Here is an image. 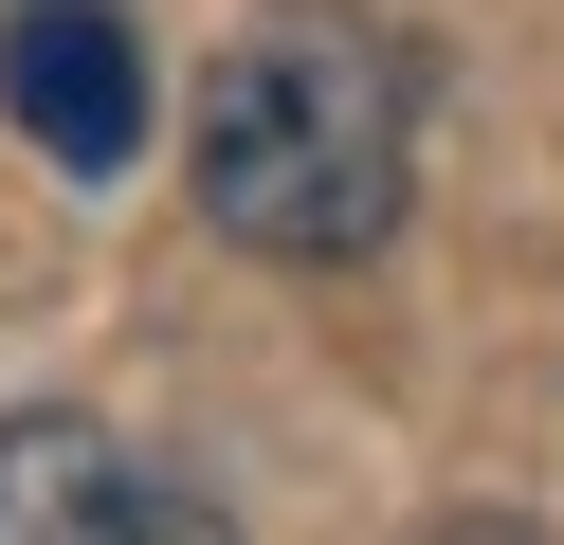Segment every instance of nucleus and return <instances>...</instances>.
I'll return each instance as SVG.
<instances>
[{
    "label": "nucleus",
    "mask_w": 564,
    "mask_h": 545,
    "mask_svg": "<svg viewBox=\"0 0 564 545\" xmlns=\"http://www.w3.org/2000/svg\"><path fill=\"white\" fill-rule=\"evenodd\" d=\"M183 182L273 273L382 254L401 200H419V55L382 19H328V0L219 36V73H200V109H183Z\"/></svg>",
    "instance_id": "1"
},
{
    "label": "nucleus",
    "mask_w": 564,
    "mask_h": 545,
    "mask_svg": "<svg viewBox=\"0 0 564 545\" xmlns=\"http://www.w3.org/2000/svg\"><path fill=\"white\" fill-rule=\"evenodd\" d=\"M0 545H237V509L164 472L147 436L37 400V418H0Z\"/></svg>",
    "instance_id": "2"
},
{
    "label": "nucleus",
    "mask_w": 564,
    "mask_h": 545,
    "mask_svg": "<svg viewBox=\"0 0 564 545\" xmlns=\"http://www.w3.org/2000/svg\"><path fill=\"white\" fill-rule=\"evenodd\" d=\"M0 109L37 128V164L128 182L147 164V36L110 0H0Z\"/></svg>",
    "instance_id": "3"
},
{
    "label": "nucleus",
    "mask_w": 564,
    "mask_h": 545,
    "mask_svg": "<svg viewBox=\"0 0 564 545\" xmlns=\"http://www.w3.org/2000/svg\"><path fill=\"white\" fill-rule=\"evenodd\" d=\"M437 545H546V527H437Z\"/></svg>",
    "instance_id": "4"
}]
</instances>
